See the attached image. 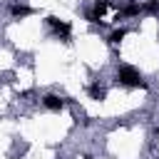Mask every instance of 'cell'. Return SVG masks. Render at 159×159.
Masks as SVG:
<instances>
[{"instance_id": "8fae6325", "label": "cell", "mask_w": 159, "mask_h": 159, "mask_svg": "<svg viewBox=\"0 0 159 159\" xmlns=\"http://www.w3.org/2000/svg\"><path fill=\"white\" fill-rule=\"evenodd\" d=\"M157 134H159V127H157Z\"/></svg>"}, {"instance_id": "9c48e42d", "label": "cell", "mask_w": 159, "mask_h": 159, "mask_svg": "<svg viewBox=\"0 0 159 159\" xmlns=\"http://www.w3.org/2000/svg\"><path fill=\"white\" fill-rule=\"evenodd\" d=\"M139 10H142V5H127V7L122 10V15H137Z\"/></svg>"}, {"instance_id": "ba28073f", "label": "cell", "mask_w": 159, "mask_h": 159, "mask_svg": "<svg viewBox=\"0 0 159 159\" xmlns=\"http://www.w3.org/2000/svg\"><path fill=\"white\" fill-rule=\"evenodd\" d=\"M142 10L157 15V12H159V0H147V2H142Z\"/></svg>"}, {"instance_id": "277c9868", "label": "cell", "mask_w": 159, "mask_h": 159, "mask_svg": "<svg viewBox=\"0 0 159 159\" xmlns=\"http://www.w3.org/2000/svg\"><path fill=\"white\" fill-rule=\"evenodd\" d=\"M42 104H45L47 109H52V112H60V109L67 104V99H65L62 94H52V92H50V94L42 97Z\"/></svg>"}, {"instance_id": "7a4b0ae2", "label": "cell", "mask_w": 159, "mask_h": 159, "mask_svg": "<svg viewBox=\"0 0 159 159\" xmlns=\"http://www.w3.org/2000/svg\"><path fill=\"white\" fill-rule=\"evenodd\" d=\"M109 5H112L109 0H94V5L84 12V17H87L92 25H102V22H104V12L109 10Z\"/></svg>"}, {"instance_id": "52a82bcc", "label": "cell", "mask_w": 159, "mask_h": 159, "mask_svg": "<svg viewBox=\"0 0 159 159\" xmlns=\"http://www.w3.org/2000/svg\"><path fill=\"white\" fill-rule=\"evenodd\" d=\"M104 87H99V84H89V97L92 99H104Z\"/></svg>"}, {"instance_id": "6da1fadb", "label": "cell", "mask_w": 159, "mask_h": 159, "mask_svg": "<svg viewBox=\"0 0 159 159\" xmlns=\"http://www.w3.org/2000/svg\"><path fill=\"white\" fill-rule=\"evenodd\" d=\"M114 82L117 84H122V87H147V82H144V77L139 75V70H134V67H129V65H122L117 72H114Z\"/></svg>"}, {"instance_id": "30bf717a", "label": "cell", "mask_w": 159, "mask_h": 159, "mask_svg": "<svg viewBox=\"0 0 159 159\" xmlns=\"http://www.w3.org/2000/svg\"><path fill=\"white\" fill-rule=\"evenodd\" d=\"M84 159H92V157H84Z\"/></svg>"}, {"instance_id": "8992f818", "label": "cell", "mask_w": 159, "mask_h": 159, "mask_svg": "<svg viewBox=\"0 0 159 159\" xmlns=\"http://www.w3.org/2000/svg\"><path fill=\"white\" fill-rule=\"evenodd\" d=\"M10 15L12 17H27V15H32V7H27V5H12Z\"/></svg>"}, {"instance_id": "3957f363", "label": "cell", "mask_w": 159, "mask_h": 159, "mask_svg": "<svg viewBox=\"0 0 159 159\" xmlns=\"http://www.w3.org/2000/svg\"><path fill=\"white\" fill-rule=\"evenodd\" d=\"M45 22H47V25H50V27H52V30H55V32H57V35H60V37H62L65 42L70 40V32H72L70 22H65V20H60V17H55V15H50V17L45 20Z\"/></svg>"}, {"instance_id": "5b68a950", "label": "cell", "mask_w": 159, "mask_h": 159, "mask_svg": "<svg viewBox=\"0 0 159 159\" xmlns=\"http://www.w3.org/2000/svg\"><path fill=\"white\" fill-rule=\"evenodd\" d=\"M124 37H127V30H124V27H117V30H112V32H109L107 42H109V45H119Z\"/></svg>"}]
</instances>
